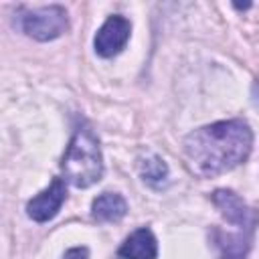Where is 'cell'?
<instances>
[{
	"label": "cell",
	"instance_id": "6da1fadb",
	"mask_svg": "<svg viewBox=\"0 0 259 259\" xmlns=\"http://www.w3.org/2000/svg\"><path fill=\"white\" fill-rule=\"evenodd\" d=\"M253 134L243 119L217 121L190 132L184 138V158L198 176H217L247 160Z\"/></svg>",
	"mask_w": 259,
	"mask_h": 259
},
{
	"label": "cell",
	"instance_id": "7a4b0ae2",
	"mask_svg": "<svg viewBox=\"0 0 259 259\" xmlns=\"http://www.w3.org/2000/svg\"><path fill=\"white\" fill-rule=\"evenodd\" d=\"M210 198L212 204L223 214V219L233 227L229 233L219 229H214L212 233L221 259H245L253 241L255 227L259 223V212L247 206L245 200L239 198L233 190H225V188L214 190Z\"/></svg>",
	"mask_w": 259,
	"mask_h": 259
},
{
	"label": "cell",
	"instance_id": "3957f363",
	"mask_svg": "<svg viewBox=\"0 0 259 259\" xmlns=\"http://www.w3.org/2000/svg\"><path fill=\"white\" fill-rule=\"evenodd\" d=\"M61 170L65 180L77 188H87L101 180L103 174L101 150L93 130L87 123H81L73 132V138L61 162Z\"/></svg>",
	"mask_w": 259,
	"mask_h": 259
},
{
	"label": "cell",
	"instance_id": "277c9868",
	"mask_svg": "<svg viewBox=\"0 0 259 259\" xmlns=\"http://www.w3.org/2000/svg\"><path fill=\"white\" fill-rule=\"evenodd\" d=\"M22 28L36 40H53L67 30V12L63 6H42L26 12Z\"/></svg>",
	"mask_w": 259,
	"mask_h": 259
},
{
	"label": "cell",
	"instance_id": "5b68a950",
	"mask_svg": "<svg viewBox=\"0 0 259 259\" xmlns=\"http://www.w3.org/2000/svg\"><path fill=\"white\" fill-rule=\"evenodd\" d=\"M130 32H132V24L127 18H123L119 14L109 16L95 34V40H93L95 53L105 59L117 55L130 40Z\"/></svg>",
	"mask_w": 259,
	"mask_h": 259
},
{
	"label": "cell",
	"instance_id": "8992f818",
	"mask_svg": "<svg viewBox=\"0 0 259 259\" xmlns=\"http://www.w3.org/2000/svg\"><path fill=\"white\" fill-rule=\"evenodd\" d=\"M65 198H67V188H65L63 178H53L49 188H45L40 194H36L34 198L28 200L26 212H28V217L32 221L47 223L59 212V208L63 206Z\"/></svg>",
	"mask_w": 259,
	"mask_h": 259
},
{
	"label": "cell",
	"instance_id": "52a82bcc",
	"mask_svg": "<svg viewBox=\"0 0 259 259\" xmlns=\"http://www.w3.org/2000/svg\"><path fill=\"white\" fill-rule=\"evenodd\" d=\"M119 259H156L158 257V243L150 229L142 227L134 231L117 249Z\"/></svg>",
	"mask_w": 259,
	"mask_h": 259
},
{
	"label": "cell",
	"instance_id": "ba28073f",
	"mask_svg": "<svg viewBox=\"0 0 259 259\" xmlns=\"http://www.w3.org/2000/svg\"><path fill=\"white\" fill-rule=\"evenodd\" d=\"M91 212H93L95 221L111 223V221H119L121 217H125L127 204H125L121 194H117V192H103V194H99L93 200Z\"/></svg>",
	"mask_w": 259,
	"mask_h": 259
},
{
	"label": "cell",
	"instance_id": "9c48e42d",
	"mask_svg": "<svg viewBox=\"0 0 259 259\" xmlns=\"http://www.w3.org/2000/svg\"><path fill=\"white\" fill-rule=\"evenodd\" d=\"M138 168H140L142 180L148 186H152V188H162L168 182V166L156 154H150V156L142 158L140 164H138Z\"/></svg>",
	"mask_w": 259,
	"mask_h": 259
},
{
	"label": "cell",
	"instance_id": "30bf717a",
	"mask_svg": "<svg viewBox=\"0 0 259 259\" xmlns=\"http://www.w3.org/2000/svg\"><path fill=\"white\" fill-rule=\"evenodd\" d=\"M87 257H89L87 247H73V249H69V251L65 253L63 259H87Z\"/></svg>",
	"mask_w": 259,
	"mask_h": 259
}]
</instances>
